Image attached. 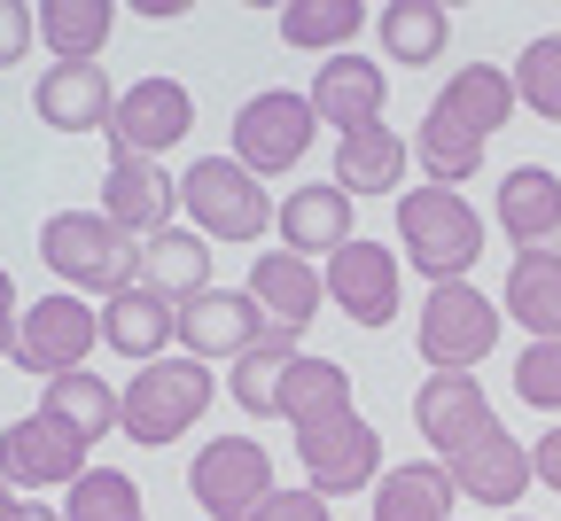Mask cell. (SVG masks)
<instances>
[{
  "label": "cell",
  "mask_w": 561,
  "mask_h": 521,
  "mask_svg": "<svg viewBox=\"0 0 561 521\" xmlns=\"http://www.w3.org/2000/svg\"><path fill=\"white\" fill-rule=\"evenodd\" d=\"M39 257L70 296H102L110 304V296L140 288V242L102 210H55L39 227Z\"/></svg>",
  "instance_id": "1"
},
{
  "label": "cell",
  "mask_w": 561,
  "mask_h": 521,
  "mask_svg": "<svg viewBox=\"0 0 561 521\" xmlns=\"http://www.w3.org/2000/svg\"><path fill=\"white\" fill-rule=\"evenodd\" d=\"M203 413H210V366L187 358V350L157 358V366H133V382L117 390V436H133L140 452L180 443Z\"/></svg>",
  "instance_id": "2"
},
{
  "label": "cell",
  "mask_w": 561,
  "mask_h": 521,
  "mask_svg": "<svg viewBox=\"0 0 561 521\" xmlns=\"http://www.w3.org/2000/svg\"><path fill=\"white\" fill-rule=\"evenodd\" d=\"M398 242L413 273H430V288H445V280H468V265L483 257V218L468 195L421 180L398 195Z\"/></svg>",
  "instance_id": "3"
},
{
  "label": "cell",
  "mask_w": 561,
  "mask_h": 521,
  "mask_svg": "<svg viewBox=\"0 0 561 521\" xmlns=\"http://www.w3.org/2000/svg\"><path fill=\"white\" fill-rule=\"evenodd\" d=\"M180 210H187V227L219 250V242H257L265 227H273V195H265V180L257 172H242L234 157H195L187 172H180Z\"/></svg>",
  "instance_id": "4"
},
{
  "label": "cell",
  "mask_w": 561,
  "mask_h": 521,
  "mask_svg": "<svg viewBox=\"0 0 561 521\" xmlns=\"http://www.w3.org/2000/svg\"><path fill=\"white\" fill-rule=\"evenodd\" d=\"M500 296H483L476 280H445L430 288V304H421V358H430V374H476V366L491 358V343H500Z\"/></svg>",
  "instance_id": "5"
},
{
  "label": "cell",
  "mask_w": 561,
  "mask_h": 521,
  "mask_svg": "<svg viewBox=\"0 0 561 521\" xmlns=\"http://www.w3.org/2000/svg\"><path fill=\"white\" fill-rule=\"evenodd\" d=\"M187 490H195V506H203L210 521H257L280 483H273L265 443H250V436H210L203 452H195V467H187Z\"/></svg>",
  "instance_id": "6"
},
{
  "label": "cell",
  "mask_w": 561,
  "mask_h": 521,
  "mask_svg": "<svg viewBox=\"0 0 561 521\" xmlns=\"http://www.w3.org/2000/svg\"><path fill=\"white\" fill-rule=\"evenodd\" d=\"M94 343H102V312L87 304V296L55 288V296H39V304H24L9 366H24V374H39V382H62V374H87Z\"/></svg>",
  "instance_id": "7"
},
{
  "label": "cell",
  "mask_w": 561,
  "mask_h": 521,
  "mask_svg": "<svg viewBox=\"0 0 561 521\" xmlns=\"http://www.w3.org/2000/svg\"><path fill=\"white\" fill-rule=\"evenodd\" d=\"M320 132V109L312 94H289V86H273V94H250L242 117H234V164L273 180V172H297L305 164V148Z\"/></svg>",
  "instance_id": "8"
},
{
  "label": "cell",
  "mask_w": 561,
  "mask_h": 521,
  "mask_svg": "<svg viewBox=\"0 0 561 521\" xmlns=\"http://www.w3.org/2000/svg\"><path fill=\"white\" fill-rule=\"evenodd\" d=\"M297 460H305V490H320L335 506L343 490H375L382 483V436L359 413H335L320 428H297Z\"/></svg>",
  "instance_id": "9"
},
{
  "label": "cell",
  "mask_w": 561,
  "mask_h": 521,
  "mask_svg": "<svg viewBox=\"0 0 561 521\" xmlns=\"http://www.w3.org/2000/svg\"><path fill=\"white\" fill-rule=\"evenodd\" d=\"M87 452L94 443L79 428H62L55 413H24V420L0 428V475L16 490H70L87 475Z\"/></svg>",
  "instance_id": "10"
},
{
  "label": "cell",
  "mask_w": 561,
  "mask_h": 521,
  "mask_svg": "<svg viewBox=\"0 0 561 521\" xmlns=\"http://www.w3.org/2000/svg\"><path fill=\"white\" fill-rule=\"evenodd\" d=\"M413 428L430 436L437 467H453L460 452H476V443L500 428V413H491V397H483L476 374H430L413 390Z\"/></svg>",
  "instance_id": "11"
},
{
  "label": "cell",
  "mask_w": 561,
  "mask_h": 521,
  "mask_svg": "<svg viewBox=\"0 0 561 521\" xmlns=\"http://www.w3.org/2000/svg\"><path fill=\"white\" fill-rule=\"evenodd\" d=\"M102 218H117L133 242H157L172 218H180V180H172L157 157L110 148V172H102Z\"/></svg>",
  "instance_id": "12"
},
{
  "label": "cell",
  "mask_w": 561,
  "mask_h": 521,
  "mask_svg": "<svg viewBox=\"0 0 561 521\" xmlns=\"http://www.w3.org/2000/svg\"><path fill=\"white\" fill-rule=\"evenodd\" d=\"M265 335H273V327H265V312H257L250 288H203L195 304H180V350L203 358V366L250 358Z\"/></svg>",
  "instance_id": "13"
},
{
  "label": "cell",
  "mask_w": 561,
  "mask_h": 521,
  "mask_svg": "<svg viewBox=\"0 0 561 521\" xmlns=\"http://www.w3.org/2000/svg\"><path fill=\"white\" fill-rule=\"evenodd\" d=\"M320 273H328V304H335L351 327H390V320H398V250H382V242H343Z\"/></svg>",
  "instance_id": "14"
},
{
  "label": "cell",
  "mask_w": 561,
  "mask_h": 521,
  "mask_svg": "<svg viewBox=\"0 0 561 521\" xmlns=\"http://www.w3.org/2000/svg\"><path fill=\"white\" fill-rule=\"evenodd\" d=\"M195 125V94L180 79H140L117 94V117H110V148H133V157H164L180 148Z\"/></svg>",
  "instance_id": "15"
},
{
  "label": "cell",
  "mask_w": 561,
  "mask_h": 521,
  "mask_svg": "<svg viewBox=\"0 0 561 521\" xmlns=\"http://www.w3.org/2000/svg\"><path fill=\"white\" fill-rule=\"evenodd\" d=\"M242 288L257 296L265 327H280V335H305V327H312V312L328 304V273H320L312 257H289V250H257Z\"/></svg>",
  "instance_id": "16"
},
{
  "label": "cell",
  "mask_w": 561,
  "mask_h": 521,
  "mask_svg": "<svg viewBox=\"0 0 561 521\" xmlns=\"http://www.w3.org/2000/svg\"><path fill=\"white\" fill-rule=\"evenodd\" d=\"M280 250L289 257H312V265H328L343 242H359L351 234V195L335 187V180H305V187H289L280 195Z\"/></svg>",
  "instance_id": "17"
},
{
  "label": "cell",
  "mask_w": 561,
  "mask_h": 521,
  "mask_svg": "<svg viewBox=\"0 0 561 521\" xmlns=\"http://www.w3.org/2000/svg\"><path fill=\"white\" fill-rule=\"evenodd\" d=\"M117 94H125V86H110L102 62H47V79H39L32 109H39L55 132H110Z\"/></svg>",
  "instance_id": "18"
},
{
  "label": "cell",
  "mask_w": 561,
  "mask_h": 521,
  "mask_svg": "<svg viewBox=\"0 0 561 521\" xmlns=\"http://www.w3.org/2000/svg\"><path fill=\"white\" fill-rule=\"evenodd\" d=\"M445 475H453L460 498H476V506H491V513H515L523 490L538 483V467H530V452H523V436H507V428H491L476 452H460Z\"/></svg>",
  "instance_id": "19"
},
{
  "label": "cell",
  "mask_w": 561,
  "mask_h": 521,
  "mask_svg": "<svg viewBox=\"0 0 561 521\" xmlns=\"http://www.w3.org/2000/svg\"><path fill=\"white\" fill-rule=\"evenodd\" d=\"M382 94H390V79L367 55H328L312 79V109H320V125H335V140L359 125H382Z\"/></svg>",
  "instance_id": "20"
},
{
  "label": "cell",
  "mask_w": 561,
  "mask_h": 521,
  "mask_svg": "<svg viewBox=\"0 0 561 521\" xmlns=\"http://www.w3.org/2000/svg\"><path fill=\"white\" fill-rule=\"evenodd\" d=\"M500 234L523 250H561V180L546 164H515L500 180Z\"/></svg>",
  "instance_id": "21"
},
{
  "label": "cell",
  "mask_w": 561,
  "mask_h": 521,
  "mask_svg": "<svg viewBox=\"0 0 561 521\" xmlns=\"http://www.w3.org/2000/svg\"><path fill=\"white\" fill-rule=\"evenodd\" d=\"M515 109H523V102H515V70H500V62H468L460 79H445L437 102H430V117H445V125H460V132H476V140H491Z\"/></svg>",
  "instance_id": "22"
},
{
  "label": "cell",
  "mask_w": 561,
  "mask_h": 521,
  "mask_svg": "<svg viewBox=\"0 0 561 521\" xmlns=\"http://www.w3.org/2000/svg\"><path fill=\"white\" fill-rule=\"evenodd\" d=\"M102 343L133 366H157L164 343H180V304H164L157 288H125L102 304Z\"/></svg>",
  "instance_id": "23"
},
{
  "label": "cell",
  "mask_w": 561,
  "mask_h": 521,
  "mask_svg": "<svg viewBox=\"0 0 561 521\" xmlns=\"http://www.w3.org/2000/svg\"><path fill=\"white\" fill-rule=\"evenodd\" d=\"M413 164V140H398L390 125H359V132H343L335 140V187L359 202V195H398Z\"/></svg>",
  "instance_id": "24"
},
{
  "label": "cell",
  "mask_w": 561,
  "mask_h": 521,
  "mask_svg": "<svg viewBox=\"0 0 561 521\" xmlns=\"http://www.w3.org/2000/svg\"><path fill=\"white\" fill-rule=\"evenodd\" d=\"M500 312L523 320L530 343H561V250H523V257L507 265Z\"/></svg>",
  "instance_id": "25"
},
{
  "label": "cell",
  "mask_w": 561,
  "mask_h": 521,
  "mask_svg": "<svg viewBox=\"0 0 561 521\" xmlns=\"http://www.w3.org/2000/svg\"><path fill=\"white\" fill-rule=\"evenodd\" d=\"M140 288H157L164 304H195L210 288V242L195 227H164L157 242H140Z\"/></svg>",
  "instance_id": "26"
},
{
  "label": "cell",
  "mask_w": 561,
  "mask_h": 521,
  "mask_svg": "<svg viewBox=\"0 0 561 521\" xmlns=\"http://www.w3.org/2000/svg\"><path fill=\"white\" fill-rule=\"evenodd\" d=\"M460 490L437 460H405V467H382L375 483V521H453Z\"/></svg>",
  "instance_id": "27"
},
{
  "label": "cell",
  "mask_w": 561,
  "mask_h": 521,
  "mask_svg": "<svg viewBox=\"0 0 561 521\" xmlns=\"http://www.w3.org/2000/svg\"><path fill=\"white\" fill-rule=\"evenodd\" d=\"M335 413H351V366L297 350L289 382H280V420H289V428H320V420H335Z\"/></svg>",
  "instance_id": "28"
},
{
  "label": "cell",
  "mask_w": 561,
  "mask_h": 521,
  "mask_svg": "<svg viewBox=\"0 0 561 521\" xmlns=\"http://www.w3.org/2000/svg\"><path fill=\"white\" fill-rule=\"evenodd\" d=\"M375 32H382V55H398V70H421L445 55L453 16H445V0H390L375 16Z\"/></svg>",
  "instance_id": "29"
},
{
  "label": "cell",
  "mask_w": 561,
  "mask_h": 521,
  "mask_svg": "<svg viewBox=\"0 0 561 521\" xmlns=\"http://www.w3.org/2000/svg\"><path fill=\"white\" fill-rule=\"evenodd\" d=\"M367 32V9L359 0H289V9H280V39H289L297 55H343L351 39Z\"/></svg>",
  "instance_id": "30"
},
{
  "label": "cell",
  "mask_w": 561,
  "mask_h": 521,
  "mask_svg": "<svg viewBox=\"0 0 561 521\" xmlns=\"http://www.w3.org/2000/svg\"><path fill=\"white\" fill-rule=\"evenodd\" d=\"M110 24H117L110 0H39V39L55 62H102Z\"/></svg>",
  "instance_id": "31"
},
{
  "label": "cell",
  "mask_w": 561,
  "mask_h": 521,
  "mask_svg": "<svg viewBox=\"0 0 561 521\" xmlns=\"http://www.w3.org/2000/svg\"><path fill=\"white\" fill-rule=\"evenodd\" d=\"M289 366H297V335H280V327H273L250 358H234V382H227L234 405L257 413V420H273V413H280V382H289Z\"/></svg>",
  "instance_id": "32"
},
{
  "label": "cell",
  "mask_w": 561,
  "mask_h": 521,
  "mask_svg": "<svg viewBox=\"0 0 561 521\" xmlns=\"http://www.w3.org/2000/svg\"><path fill=\"white\" fill-rule=\"evenodd\" d=\"M39 413H55L62 428H79L87 443L117 436V390H110L102 374H62V382H47V405H39Z\"/></svg>",
  "instance_id": "33"
},
{
  "label": "cell",
  "mask_w": 561,
  "mask_h": 521,
  "mask_svg": "<svg viewBox=\"0 0 561 521\" xmlns=\"http://www.w3.org/2000/svg\"><path fill=\"white\" fill-rule=\"evenodd\" d=\"M413 164L430 172V187H453V195H460V180H476V172H483V140H476V132H460V125H445V117H421Z\"/></svg>",
  "instance_id": "34"
},
{
  "label": "cell",
  "mask_w": 561,
  "mask_h": 521,
  "mask_svg": "<svg viewBox=\"0 0 561 521\" xmlns=\"http://www.w3.org/2000/svg\"><path fill=\"white\" fill-rule=\"evenodd\" d=\"M62 521H149V498H140V483L117 475V467H87L70 483V498H62Z\"/></svg>",
  "instance_id": "35"
},
{
  "label": "cell",
  "mask_w": 561,
  "mask_h": 521,
  "mask_svg": "<svg viewBox=\"0 0 561 521\" xmlns=\"http://www.w3.org/2000/svg\"><path fill=\"white\" fill-rule=\"evenodd\" d=\"M515 102L546 125H561V32L553 39H530L515 55Z\"/></svg>",
  "instance_id": "36"
},
{
  "label": "cell",
  "mask_w": 561,
  "mask_h": 521,
  "mask_svg": "<svg viewBox=\"0 0 561 521\" xmlns=\"http://www.w3.org/2000/svg\"><path fill=\"white\" fill-rule=\"evenodd\" d=\"M515 397L530 413H553L561 420V343H523L515 358Z\"/></svg>",
  "instance_id": "37"
},
{
  "label": "cell",
  "mask_w": 561,
  "mask_h": 521,
  "mask_svg": "<svg viewBox=\"0 0 561 521\" xmlns=\"http://www.w3.org/2000/svg\"><path fill=\"white\" fill-rule=\"evenodd\" d=\"M32 39H39V9H24V0H0V70L24 62Z\"/></svg>",
  "instance_id": "38"
},
{
  "label": "cell",
  "mask_w": 561,
  "mask_h": 521,
  "mask_svg": "<svg viewBox=\"0 0 561 521\" xmlns=\"http://www.w3.org/2000/svg\"><path fill=\"white\" fill-rule=\"evenodd\" d=\"M257 521H335V506H328L320 490H273V506H265Z\"/></svg>",
  "instance_id": "39"
},
{
  "label": "cell",
  "mask_w": 561,
  "mask_h": 521,
  "mask_svg": "<svg viewBox=\"0 0 561 521\" xmlns=\"http://www.w3.org/2000/svg\"><path fill=\"white\" fill-rule=\"evenodd\" d=\"M16 327H24V312H16V280H9V265H0V366L16 358Z\"/></svg>",
  "instance_id": "40"
},
{
  "label": "cell",
  "mask_w": 561,
  "mask_h": 521,
  "mask_svg": "<svg viewBox=\"0 0 561 521\" xmlns=\"http://www.w3.org/2000/svg\"><path fill=\"white\" fill-rule=\"evenodd\" d=\"M530 467H538V483L561 498V428H546V436L530 443Z\"/></svg>",
  "instance_id": "41"
},
{
  "label": "cell",
  "mask_w": 561,
  "mask_h": 521,
  "mask_svg": "<svg viewBox=\"0 0 561 521\" xmlns=\"http://www.w3.org/2000/svg\"><path fill=\"white\" fill-rule=\"evenodd\" d=\"M0 521H62V513H55V506H39V498H16V506L0 513Z\"/></svg>",
  "instance_id": "42"
},
{
  "label": "cell",
  "mask_w": 561,
  "mask_h": 521,
  "mask_svg": "<svg viewBox=\"0 0 561 521\" xmlns=\"http://www.w3.org/2000/svg\"><path fill=\"white\" fill-rule=\"evenodd\" d=\"M9 506H16V483H9V475H0V513H9Z\"/></svg>",
  "instance_id": "43"
},
{
  "label": "cell",
  "mask_w": 561,
  "mask_h": 521,
  "mask_svg": "<svg viewBox=\"0 0 561 521\" xmlns=\"http://www.w3.org/2000/svg\"><path fill=\"white\" fill-rule=\"evenodd\" d=\"M507 521H530V513H507Z\"/></svg>",
  "instance_id": "44"
}]
</instances>
